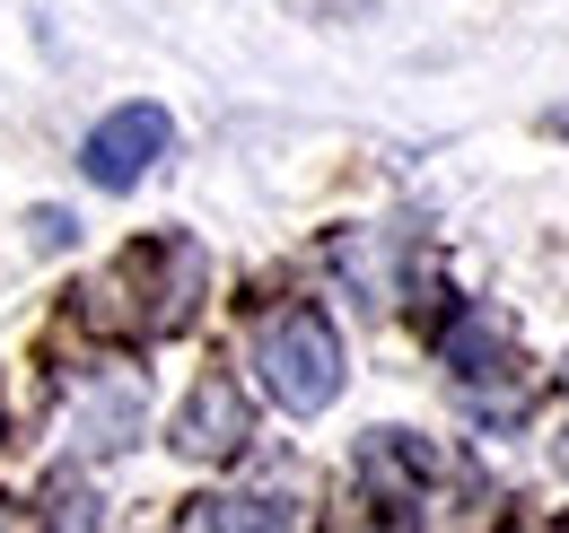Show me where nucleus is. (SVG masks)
Returning <instances> with one entry per match:
<instances>
[{
    "label": "nucleus",
    "mask_w": 569,
    "mask_h": 533,
    "mask_svg": "<svg viewBox=\"0 0 569 533\" xmlns=\"http://www.w3.org/2000/svg\"><path fill=\"white\" fill-rule=\"evenodd\" d=\"M0 533H18V507H9V499H0Z\"/></svg>",
    "instance_id": "0eeeda50"
},
{
    "label": "nucleus",
    "mask_w": 569,
    "mask_h": 533,
    "mask_svg": "<svg viewBox=\"0 0 569 533\" xmlns=\"http://www.w3.org/2000/svg\"><path fill=\"white\" fill-rule=\"evenodd\" d=\"M246 350H254V385L281 402V411H298V420L342 394V333L325 324V306H298V298L272 306Z\"/></svg>",
    "instance_id": "f03ea898"
},
{
    "label": "nucleus",
    "mask_w": 569,
    "mask_h": 533,
    "mask_svg": "<svg viewBox=\"0 0 569 533\" xmlns=\"http://www.w3.org/2000/svg\"><path fill=\"white\" fill-rule=\"evenodd\" d=\"M167 140H176V123H167L158 105H114V114L88 132L79 167H88V184H106V193H132L149 167L167 158Z\"/></svg>",
    "instance_id": "7ed1b4c3"
},
{
    "label": "nucleus",
    "mask_w": 569,
    "mask_h": 533,
    "mask_svg": "<svg viewBox=\"0 0 569 533\" xmlns=\"http://www.w3.org/2000/svg\"><path fill=\"white\" fill-rule=\"evenodd\" d=\"M176 455H193V464H228L246 438H254V420H246V394H237V376L211 368V376H193V394L176 411Z\"/></svg>",
    "instance_id": "20e7f679"
},
{
    "label": "nucleus",
    "mask_w": 569,
    "mask_h": 533,
    "mask_svg": "<svg viewBox=\"0 0 569 533\" xmlns=\"http://www.w3.org/2000/svg\"><path fill=\"white\" fill-rule=\"evenodd\" d=\"M456 385L482 402L491 420L517 411L526 376H517V350H508V324H499V315H465V324H456Z\"/></svg>",
    "instance_id": "39448f33"
},
{
    "label": "nucleus",
    "mask_w": 569,
    "mask_h": 533,
    "mask_svg": "<svg viewBox=\"0 0 569 533\" xmlns=\"http://www.w3.org/2000/svg\"><path fill=\"white\" fill-rule=\"evenodd\" d=\"M202 306V245L193 237H141L79 289V315L123 341H167Z\"/></svg>",
    "instance_id": "f257e3e1"
},
{
    "label": "nucleus",
    "mask_w": 569,
    "mask_h": 533,
    "mask_svg": "<svg viewBox=\"0 0 569 533\" xmlns=\"http://www.w3.org/2000/svg\"><path fill=\"white\" fill-rule=\"evenodd\" d=\"M184 533H289V507L281 499H193Z\"/></svg>",
    "instance_id": "423d86ee"
},
{
    "label": "nucleus",
    "mask_w": 569,
    "mask_h": 533,
    "mask_svg": "<svg viewBox=\"0 0 569 533\" xmlns=\"http://www.w3.org/2000/svg\"><path fill=\"white\" fill-rule=\"evenodd\" d=\"M552 132H569V105H561V114H552Z\"/></svg>",
    "instance_id": "6e6552de"
}]
</instances>
